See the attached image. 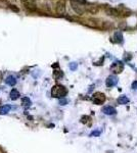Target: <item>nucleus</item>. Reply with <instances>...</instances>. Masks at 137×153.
I'll use <instances>...</instances> for the list:
<instances>
[{
    "label": "nucleus",
    "instance_id": "nucleus-9",
    "mask_svg": "<svg viewBox=\"0 0 137 153\" xmlns=\"http://www.w3.org/2000/svg\"><path fill=\"white\" fill-rule=\"evenodd\" d=\"M118 102L120 103V104H126V103L129 102V99L126 96H121V97L118 98Z\"/></svg>",
    "mask_w": 137,
    "mask_h": 153
},
{
    "label": "nucleus",
    "instance_id": "nucleus-5",
    "mask_svg": "<svg viewBox=\"0 0 137 153\" xmlns=\"http://www.w3.org/2000/svg\"><path fill=\"white\" fill-rule=\"evenodd\" d=\"M56 12L58 14H64L66 12V4L64 1H58L56 3Z\"/></svg>",
    "mask_w": 137,
    "mask_h": 153
},
{
    "label": "nucleus",
    "instance_id": "nucleus-7",
    "mask_svg": "<svg viewBox=\"0 0 137 153\" xmlns=\"http://www.w3.org/2000/svg\"><path fill=\"white\" fill-rule=\"evenodd\" d=\"M106 11L109 16H120V12L117 10L116 8H113V7H108V8H106Z\"/></svg>",
    "mask_w": 137,
    "mask_h": 153
},
{
    "label": "nucleus",
    "instance_id": "nucleus-8",
    "mask_svg": "<svg viewBox=\"0 0 137 153\" xmlns=\"http://www.w3.org/2000/svg\"><path fill=\"white\" fill-rule=\"evenodd\" d=\"M103 112L108 115H114V114H116L117 110H116V108L113 107V106H106V107L103 108Z\"/></svg>",
    "mask_w": 137,
    "mask_h": 153
},
{
    "label": "nucleus",
    "instance_id": "nucleus-1",
    "mask_svg": "<svg viewBox=\"0 0 137 153\" xmlns=\"http://www.w3.org/2000/svg\"><path fill=\"white\" fill-rule=\"evenodd\" d=\"M86 1L84 0H71V6L77 14H84L87 11V6H85Z\"/></svg>",
    "mask_w": 137,
    "mask_h": 153
},
{
    "label": "nucleus",
    "instance_id": "nucleus-4",
    "mask_svg": "<svg viewBox=\"0 0 137 153\" xmlns=\"http://www.w3.org/2000/svg\"><path fill=\"white\" fill-rule=\"evenodd\" d=\"M112 71H114V73H116V74H119V73H121L122 71H123V68H124V65H123V63L121 62V61H117V62H115L113 65H112Z\"/></svg>",
    "mask_w": 137,
    "mask_h": 153
},
{
    "label": "nucleus",
    "instance_id": "nucleus-3",
    "mask_svg": "<svg viewBox=\"0 0 137 153\" xmlns=\"http://www.w3.org/2000/svg\"><path fill=\"white\" fill-rule=\"evenodd\" d=\"M92 101H93L94 104L96 105H100L103 104L104 101H106V95L101 92H96L94 93L93 96H92Z\"/></svg>",
    "mask_w": 137,
    "mask_h": 153
},
{
    "label": "nucleus",
    "instance_id": "nucleus-10",
    "mask_svg": "<svg viewBox=\"0 0 137 153\" xmlns=\"http://www.w3.org/2000/svg\"><path fill=\"white\" fill-rule=\"evenodd\" d=\"M132 88H133V89H137V81L133 82V84H132Z\"/></svg>",
    "mask_w": 137,
    "mask_h": 153
},
{
    "label": "nucleus",
    "instance_id": "nucleus-6",
    "mask_svg": "<svg viewBox=\"0 0 137 153\" xmlns=\"http://www.w3.org/2000/svg\"><path fill=\"white\" fill-rule=\"evenodd\" d=\"M117 82H118V80H117V78L116 76H109L108 79H106V86L108 87H113V86H115L117 84Z\"/></svg>",
    "mask_w": 137,
    "mask_h": 153
},
{
    "label": "nucleus",
    "instance_id": "nucleus-2",
    "mask_svg": "<svg viewBox=\"0 0 137 153\" xmlns=\"http://www.w3.org/2000/svg\"><path fill=\"white\" fill-rule=\"evenodd\" d=\"M67 89L64 87V86H61V85H55L51 90V94L53 97H56V98H63L64 96L67 95Z\"/></svg>",
    "mask_w": 137,
    "mask_h": 153
}]
</instances>
